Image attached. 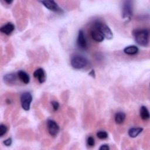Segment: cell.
<instances>
[{
    "instance_id": "6da1fadb",
    "label": "cell",
    "mask_w": 150,
    "mask_h": 150,
    "mask_svg": "<svg viewBox=\"0 0 150 150\" xmlns=\"http://www.w3.org/2000/svg\"><path fill=\"white\" fill-rule=\"evenodd\" d=\"M132 34L136 43L143 47H147L149 42V31L147 29H135Z\"/></svg>"
},
{
    "instance_id": "7a4b0ae2",
    "label": "cell",
    "mask_w": 150,
    "mask_h": 150,
    "mask_svg": "<svg viewBox=\"0 0 150 150\" xmlns=\"http://www.w3.org/2000/svg\"><path fill=\"white\" fill-rule=\"evenodd\" d=\"M93 27L97 29L100 33L103 35L104 38L107 39H112L113 38V34L110 28L104 23L101 21H96L94 23Z\"/></svg>"
},
{
    "instance_id": "3957f363",
    "label": "cell",
    "mask_w": 150,
    "mask_h": 150,
    "mask_svg": "<svg viewBox=\"0 0 150 150\" xmlns=\"http://www.w3.org/2000/svg\"><path fill=\"white\" fill-rule=\"evenodd\" d=\"M70 63L71 66L75 69H82L88 64L87 59L80 55H76L71 59Z\"/></svg>"
},
{
    "instance_id": "277c9868",
    "label": "cell",
    "mask_w": 150,
    "mask_h": 150,
    "mask_svg": "<svg viewBox=\"0 0 150 150\" xmlns=\"http://www.w3.org/2000/svg\"><path fill=\"white\" fill-rule=\"evenodd\" d=\"M32 101V96L29 91L23 92L21 96V103L22 108L25 111H29Z\"/></svg>"
},
{
    "instance_id": "5b68a950",
    "label": "cell",
    "mask_w": 150,
    "mask_h": 150,
    "mask_svg": "<svg viewBox=\"0 0 150 150\" xmlns=\"http://www.w3.org/2000/svg\"><path fill=\"white\" fill-rule=\"evenodd\" d=\"M133 5L131 1H126L124 2L122 6V18L131 19L132 15Z\"/></svg>"
},
{
    "instance_id": "8992f818",
    "label": "cell",
    "mask_w": 150,
    "mask_h": 150,
    "mask_svg": "<svg viewBox=\"0 0 150 150\" xmlns=\"http://www.w3.org/2000/svg\"><path fill=\"white\" fill-rule=\"evenodd\" d=\"M47 126L48 132L51 136L55 137L58 134L60 131V127L55 121L52 119H48L47 121Z\"/></svg>"
},
{
    "instance_id": "52a82bcc",
    "label": "cell",
    "mask_w": 150,
    "mask_h": 150,
    "mask_svg": "<svg viewBox=\"0 0 150 150\" xmlns=\"http://www.w3.org/2000/svg\"><path fill=\"white\" fill-rule=\"evenodd\" d=\"M41 4H42L47 9L49 10L55 12H63L62 9L57 4L53 1V0H45V1H39Z\"/></svg>"
},
{
    "instance_id": "ba28073f",
    "label": "cell",
    "mask_w": 150,
    "mask_h": 150,
    "mask_svg": "<svg viewBox=\"0 0 150 150\" xmlns=\"http://www.w3.org/2000/svg\"><path fill=\"white\" fill-rule=\"evenodd\" d=\"M77 45L81 49H86L87 48V42L83 30H80L77 38Z\"/></svg>"
},
{
    "instance_id": "9c48e42d",
    "label": "cell",
    "mask_w": 150,
    "mask_h": 150,
    "mask_svg": "<svg viewBox=\"0 0 150 150\" xmlns=\"http://www.w3.org/2000/svg\"><path fill=\"white\" fill-rule=\"evenodd\" d=\"M33 76L40 83H43L46 79V73L42 68H39L33 72Z\"/></svg>"
},
{
    "instance_id": "30bf717a",
    "label": "cell",
    "mask_w": 150,
    "mask_h": 150,
    "mask_svg": "<svg viewBox=\"0 0 150 150\" xmlns=\"http://www.w3.org/2000/svg\"><path fill=\"white\" fill-rule=\"evenodd\" d=\"M91 36L94 41L97 42H101L104 40V37L103 35L97 29L94 27H93L91 30Z\"/></svg>"
},
{
    "instance_id": "8fae6325",
    "label": "cell",
    "mask_w": 150,
    "mask_h": 150,
    "mask_svg": "<svg viewBox=\"0 0 150 150\" xmlns=\"http://www.w3.org/2000/svg\"><path fill=\"white\" fill-rule=\"evenodd\" d=\"M14 30H15V25L11 22L6 23V24L1 26L0 28V31L6 35H11Z\"/></svg>"
},
{
    "instance_id": "7c38bea8",
    "label": "cell",
    "mask_w": 150,
    "mask_h": 150,
    "mask_svg": "<svg viewBox=\"0 0 150 150\" xmlns=\"http://www.w3.org/2000/svg\"><path fill=\"white\" fill-rule=\"evenodd\" d=\"M17 77H18V74L16 73L6 74L3 77L4 81L8 85L13 84L17 79Z\"/></svg>"
},
{
    "instance_id": "4fadbf2b",
    "label": "cell",
    "mask_w": 150,
    "mask_h": 150,
    "mask_svg": "<svg viewBox=\"0 0 150 150\" xmlns=\"http://www.w3.org/2000/svg\"><path fill=\"white\" fill-rule=\"evenodd\" d=\"M18 78L24 83L28 84L30 82V77L29 74L23 70H19L17 73Z\"/></svg>"
},
{
    "instance_id": "5bb4252c",
    "label": "cell",
    "mask_w": 150,
    "mask_h": 150,
    "mask_svg": "<svg viewBox=\"0 0 150 150\" xmlns=\"http://www.w3.org/2000/svg\"><path fill=\"white\" fill-rule=\"evenodd\" d=\"M123 51L125 54L128 55H135L139 52V49L137 46L131 45L125 47Z\"/></svg>"
},
{
    "instance_id": "9a60e30c",
    "label": "cell",
    "mask_w": 150,
    "mask_h": 150,
    "mask_svg": "<svg viewBox=\"0 0 150 150\" xmlns=\"http://www.w3.org/2000/svg\"><path fill=\"white\" fill-rule=\"evenodd\" d=\"M142 131H143V128L141 127H132L129 128V129L128 130V134L130 137L135 138L139 134H141Z\"/></svg>"
},
{
    "instance_id": "2e32d148",
    "label": "cell",
    "mask_w": 150,
    "mask_h": 150,
    "mask_svg": "<svg viewBox=\"0 0 150 150\" xmlns=\"http://www.w3.org/2000/svg\"><path fill=\"white\" fill-rule=\"evenodd\" d=\"M126 115L122 111H118L117 112L114 117L115 122L117 124H122L125 120Z\"/></svg>"
},
{
    "instance_id": "e0dca14e",
    "label": "cell",
    "mask_w": 150,
    "mask_h": 150,
    "mask_svg": "<svg viewBox=\"0 0 150 150\" xmlns=\"http://www.w3.org/2000/svg\"><path fill=\"white\" fill-rule=\"evenodd\" d=\"M139 114H140L141 118L144 120H148L149 118V117H150L149 112V111H148V108H146V107H145L144 105H142L140 107Z\"/></svg>"
},
{
    "instance_id": "ac0fdd59",
    "label": "cell",
    "mask_w": 150,
    "mask_h": 150,
    "mask_svg": "<svg viewBox=\"0 0 150 150\" xmlns=\"http://www.w3.org/2000/svg\"><path fill=\"white\" fill-rule=\"evenodd\" d=\"M97 137L100 139H105L108 138V134L105 131H100L97 132Z\"/></svg>"
},
{
    "instance_id": "d6986e66",
    "label": "cell",
    "mask_w": 150,
    "mask_h": 150,
    "mask_svg": "<svg viewBox=\"0 0 150 150\" xmlns=\"http://www.w3.org/2000/svg\"><path fill=\"white\" fill-rule=\"evenodd\" d=\"M8 128L7 127L3 124H0V137L4 136L7 132Z\"/></svg>"
},
{
    "instance_id": "ffe728a7",
    "label": "cell",
    "mask_w": 150,
    "mask_h": 150,
    "mask_svg": "<svg viewBox=\"0 0 150 150\" xmlns=\"http://www.w3.org/2000/svg\"><path fill=\"white\" fill-rule=\"evenodd\" d=\"M87 144L89 146H94V145H95L94 138L93 137H91V136L88 137L87 138Z\"/></svg>"
},
{
    "instance_id": "44dd1931",
    "label": "cell",
    "mask_w": 150,
    "mask_h": 150,
    "mask_svg": "<svg viewBox=\"0 0 150 150\" xmlns=\"http://www.w3.org/2000/svg\"><path fill=\"white\" fill-rule=\"evenodd\" d=\"M51 104L53 107V109L54 110V111H57L59 108V103L56 101H52L51 102Z\"/></svg>"
},
{
    "instance_id": "7402d4cb",
    "label": "cell",
    "mask_w": 150,
    "mask_h": 150,
    "mask_svg": "<svg viewBox=\"0 0 150 150\" xmlns=\"http://www.w3.org/2000/svg\"><path fill=\"white\" fill-rule=\"evenodd\" d=\"M12 143V139L11 138H8L3 141V144L6 146H11Z\"/></svg>"
},
{
    "instance_id": "603a6c76",
    "label": "cell",
    "mask_w": 150,
    "mask_h": 150,
    "mask_svg": "<svg viewBox=\"0 0 150 150\" xmlns=\"http://www.w3.org/2000/svg\"><path fill=\"white\" fill-rule=\"evenodd\" d=\"M99 149L100 150H109L110 146L108 144H103L99 148Z\"/></svg>"
},
{
    "instance_id": "cb8c5ba5",
    "label": "cell",
    "mask_w": 150,
    "mask_h": 150,
    "mask_svg": "<svg viewBox=\"0 0 150 150\" xmlns=\"http://www.w3.org/2000/svg\"><path fill=\"white\" fill-rule=\"evenodd\" d=\"M88 75L90 76H91V77H93V78H95V77H96V74H95L94 70L92 69V70L88 73Z\"/></svg>"
},
{
    "instance_id": "d4e9b609",
    "label": "cell",
    "mask_w": 150,
    "mask_h": 150,
    "mask_svg": "<svg viewBox=\"0 0 150 150\" xmlns=\"http://www.w3.org/2000/svg\"><path fill=\"white\" fill-rule=\"evenodd\" d=\"M4 2H5L6 4H8V5L11 4L13 2V1H8V0H5V1H4Z\"/></svg>"
},
{
    "instance_id": "484cf974",
    "label": "cell",
    "mask_w": 150,
    "mask_h": 150,
    "mask_svg": "<svg viewBox=\"0 0 150 150\" xmlns=\"http://www.w3.org/2000/svg\"><path fill=\"white\" fill-rule=\"evenodd\" d=\"M6 101V103H8V104H11V100H9V99H7Z\"/></svg>"
}]
</instances>
